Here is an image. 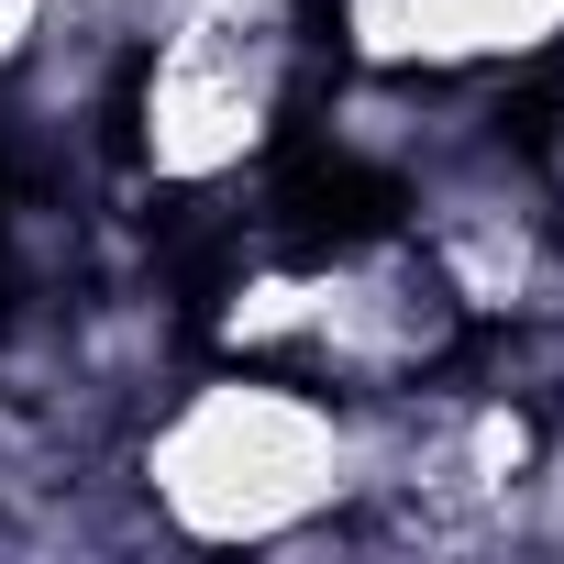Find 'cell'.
<instances>
[{
  "label": "cell",
  "mask_w": 564,
  "mask_h": 564,
  "mask_svg": "<svg viewBox=\"0 0 564 564\" xmlns=\"http://www.w3.org/2000/svg\"><path fill=\"white\" fill-rule=\"evenodd\" d=\"M122 498L144 531L210 553L355 542L377 498V399H333L289 366L210 355L133 421Z\"/></svg>",
  "instance_id": "1"
},
{
  "label": "cell",
  "mask_w": 564,
  "mask_h": 564,
  "mask_svg": "<svg viewBox=\"0 0 564 564\" xmlns=\"http://www.w3.org/2000/svg\"><path fill=\"white\" fill-rule=\"evenodd\" d=\"M311 122V12H155L111 144L155 199H221Z\"/></svg>",
  "instance_id": "2"
},
{
  "label": "cell",
  "mask_w": 564,
  "mask_h": 564,
  "mask_svg": "<svg viewBox=\"0 0 564 564\" xmlns=\"http://www.w3.org/2000/svg\"><path fill=\"white\" fill-rule=\"evenodd\" d=\"M333 56L377 78L509 89L564 56V0H322Z\"/></svg>",
  "instance_id": "3"
},
{
  "label": "cell",
  "mask_w": 564,
  "mask_h": 564,
  "mask_svg": "<svg viewBox=\"0 0 564 564\" xmlns=\"http://www.w3.org/2000/svg\"><path fill=\"white\" fill-rule=\"evenodd\" d=\"M45 12H56V0H0V89H12V78H23V56L45 45Z\"/></svg>",
  "instance_id": "4"
},
{
  "label": "cell",
  "mask_w": 564,
  "mask_h": 564,
  "mask_svg": "<svg viewBox=\"0 0 564 564\" xmlns=\"http://www.w3.org/2000/svg\"><path fill=\"white\" fill-rule=\"evenodd\" d=\"M0 388H12V333H0Z\"/></svg>",
  "instance_id": "5"
},
{
  "label": "cell",
  "mask_w": 564,
  "mask_h": 564,
  "mask_svg": "<svg viewBox=\"0 0 564 564\" xmlns=\"http://www.w3.org/2000/svg\"><path fill=\"white\" fill-rule=\"evenodd\" d=\"M0 221H12V166H0Z\"/></svg>",
  "instance_id": "6"
}]
</instances>
